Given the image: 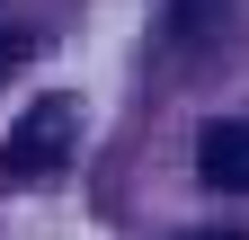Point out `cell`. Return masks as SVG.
Masks as SVG:
<instances>
[{"label":"cell","mask_w":249,"mask_h":240,"mask_svg":"<svg viewBox=\"0 0 249 240\" xmlns=\"http://www.w3.org/2000/svg\"><path fill=\"white\" fill-rule=\"evenodd\" d=\"M223 18H231V0H169V36L187 53H205L213 36H223Z\"/></svg>","instance_id":"3"},{"label":"cell","mask_w":249,"mask_h":240,"mask_svg":"<svg viewBox=\"0 0 249 240\" xmlns=\"http://www.w3.org/2000/svg\"><path fill=\"white\" fill-rule=\"evenodd\" d=\"M187 240H249V231H187Z\"/></svg>","instance_id":"5"},{"label":"cell","mask_w":249,"mask_h":240,"mask_svg":"<svg viewBox=\"0 0 249 240\" xmlns=\"http://www.w3.org/2000/svg\"><path fill=\"white\" fill-rule=\"evenodd\" d=\"M27 63H36V36H27V27H0V80L27 71Z\"/></svg>","instance_id":"4"},{"label":"cell","mask_w":249,"mask_h":240,"mask_svg":"<svg viewBox=\"0 0 249 240\" xmlns=\"http://www.w3.org/2000/svg\"><path fill=\"white\" fill-rule=\"evenodd\" d=\"M196 178L223 196H249V116H213L196 134Z\"/></svg>","instance_id":"2"},{"label":"cell","mask_w":249,"mask_h":240,"mask_svg":"<svg viewBox=\"0 0 249 240\" xmlns=\"http://www.w3.org/2000/svg\"><path fill=\"white\" fill-rule=\"evenodd\" d=\"M71 134H80V107H71V98H36V107L18 116L9 152H0V178H9V187H36V178H53L62 160H71Z\"/></svg>","instance_id":"1"}]
</instances>
